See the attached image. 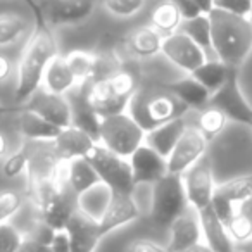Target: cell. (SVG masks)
Returning a JSON list of instances; mask_svg holds the SVG:
<instances>
[{
	"mask_svg": "<svg viewBox=\"0 0 252 252\" xmlns=\"http://www.w3.org/2000/svg\"><path fill=\"white\" fill-rule=\"evenodd\" d=\"M26 2L35 16V25L18 64V80L14 90L16 104H25L33 94L40 90L47 67L59 56L54 28L45 21L38 2L35 0H26Z\"/></svg>",
	"mask_w": 252,
	"mask_h": 252,
	"instance_id": "1",
	"label": "cell"
},
{
	"mask_svg": "<svg viewBox=\"0 0 252 252\" xmlns=\"http://www.w3.org/2000/svg\"><path fill=\"white\" fill-rule=\"evenodd\" d=\"M213 52L216 59L233 69H240L252 52V23L249 18L213 9L209 12Z\"/></svg>",
	"mask_w": 252,
	"mask_h": 252,
	"instance_id": "2",
	"label": "cell"
},
{
	"mask_svg": "<svg viewBox=\"0 0 252 252\" xmlns=\"http://www.w3.org/2000/svg\"><path fill=\"white\" fill-rule=\"evenodd\" d=\"M189 111L190 109L168 88H138L128 105L130 116L144 128L145 133L183 118Z\"/></svg>",
	"mask_w": 252,
	"mask_h": 252,
	"instance_id": "3",
	"label": "cell"
},
{
	"mask_svg": "<svg viewBox=\"0 0 252 252\" xmlns=\"http://www.w3.org/2000/svg\"><path fill=\"white\" fill-rule=\"evenodd\" d=\"M190 207L187 199L182 175L168 173L152 185L151 221L154 226L168 230L176 218H180Z\"/></svg>",
	"mask_w": 252,
	"mask_h": 252,
	"instance_id": "4",
	"label": "cell"
},
{
	"mask_svg": "<svg viewBox=\"0 0 252 252\" xmlns=\"http://www.w3.org/2000/svg\"><path fill=\"white\" fill-rule=\"evenodd\" d=\"M98 144L121 158L130 159V156L145 144V130L128 111L109 116L100 123Z\"/></svg>",
	"mask_w": 252,
	"mask_h": 252,
	"instance_id": "5",
	"label": "cell"
},
{
	"mask_svg": "<svg viewBox=\"0 0 252 252\" xmlns=\"http://www.w3.org/2000/svg\"><path fill=\"white\" fill-rule=\"evenodd\" d=\"M87 159L95 168L102 185L107 187L111 192L133 193L135 183H133L131 166L128 159L107 151L100 144L95 145L94 151L87 156Z\"/></svg>",
	"mask_w": 252,
	"mask_h": 252,
	"instance_id": "6",
	"label": "cell"
},
{
	"mask_svg": "<svg viewBox=\"0 0 252 252\" xmlns=\"http://www.w3.org/2000/svg\"><path fill=\"white\" fill-rule=\"evenodd\" d=\"M183 187L189 204L197 213L211 206L216 190V180H214V169L211 164V159L202 158L197 164H193L190 169H187L182 175Z\"/></svg>",
	"mask_w": 252,
	"mask_h": 252,
	"instance_id": "7",
	"label": "cell"
},
{
	"mask_svg": "<svg viewBox=\"0 0 252 252\" xmlns=\"http://www.w3.org/2000/svg\"><path fill=\"white\" fill-rule=\"evenodd\" d=\"M209 140L202 135L197 126L187 125L185 131L180 137L178 144L175 145L173 152L168 158V171L173 175H183L187 169L207 156Z\"/></svg>",
	"mask_w": 252,
	"mask_h": 252,
	"instance_id": "8",
	"label": "cell"
},
{
	"mask_svg": "<svg viewBox=\"0 0 252 252\" xmlns=\"http://www.w3.org/2000/svg\"><path fill=\"white\" fill-rule=\"evenodd\" d=\"M209 105H214L226 114L228 121H235L238 125H245L252 128V105L244 97L238 85V69L230 74L228 81L211 95Z\"/></svg>",
	"mask_w": 252,
	"mask_h": 252,
	"instance_id": "9",
	"label": "cell"
},
{
	"mask_svg": "<svg viewBox=\"0 0 252 252\" xmlns=\"http://www.w3.org/2000/svg\"><path fill=\"white\" fill-rule=\"evenodd\" d=\"M98 0H42L38 7L52 28L85 23L97 7Z\"/></svg>",
	"mask_w": 252,
	"mask_h": 252,
	"instance_id": "10",
	"label": "cell"
},
{
	"mask_svg": "<svg viewBox=\"0 0 252 252\" xmlns=\"http://www.w3.org/2000/svg\"><path fill=\"white\" fill-rule=\"evenodd\" d=\"M161 54H164L169 63L175 64L178 69L185 71L187 74H192L197 67L209 59V56L180 30L173 35L164 36Z\"/></svg>",
	"mask_w": 252,
	"mask_h": 252,
	"instance_id": "11",
	"label": "cell"
},
{
	"mask_svg": "<svg viewBox=\"0 0 252 252\" xmlns=\"http://www.w3.org/2000/svg\"><path fill=\"white\" fill-rule=\"evenodd\" d=\"M25 111L35 112L40 118L59 126L63 130L69 128L71 123H73L69 98H66V95L50 94L43 88H40L36 94H33L25 102Z\"/></svg>",
	"mask_w": 252,
	"mask_h": 252,
	"instance_id": "12",
	"label": "cell"
},
{
	"mask_svg": "<svg viewBox=\"0 0 252 252\" xmlns=\"http://www.w3.org/2000/svg\"><path fill=\"white\" fill-rule=\"evenodd\" d=\"M64 230L69 237L71 252H95L104 238L98 220L81 207L74 211Z\"/></svg>",
	"mask_w": 252,
	"mask_h": 252,
	"instance_id": "13",
	"label": "cell"
},
{
	"mask_svg": "<svg viewBox=\"0 0 252 252\" xmlns=\"http://www.w3.org/2000/svg\"><path fill=\"white\" fill-rule=\"evenodd\" d=\"M138 218H140V209L135 202L133 193L111 192L104 211L98 216V224L102 235L107 237L109 233L119 230L131 221H137Z\"/></svg>",
	"mask_w": 252,
	"mask_h": 252,
	"instance_id": "14",
	"label": "cell"
},
{
	"mask_svg": "<svg viewBox=\"0 0 252 252\" xmlns=\"http://www.w3.org/2000/svg\"><path fill=\"white\" fill-rule=\"evenodd\" d=\"M130 166H131V176H133L135 187L144 185H154L156 182L168 175V159L162 158L161 154L149 147L147 144L140 145L133 154L130 156Z\"/></svg>",
	"mask_w": 252,
	"mask_h": 252,
	"instance_id": "15",
	"label": "cell"
},
{
	"mask_svg": "<svg viewBox=\"0 0 252 252\" xmlns=\"http://www.w3.org/2000/svg\"><path fill=\"white\" fill-rule=\"evenodd\" d=\"M168 231L169 242L166 247L169 252H185L187 249L204 242L199 213L192 207H189L182 216L176 218L171 226L168 228Z\"/></svg>",
	"mask_w": 252,
	"mask_h": 252,
	"instance_id": "16",
	"label": "cell"
},
{
	"mask_svg": "<svg viewBox=\"0 0 252 252\" xmlns=\"http://www.w3.org/2000/svg\"><path fill=\"white\" fill-rule=\"evenodd\" d=\"M97 144L98 142L95 138H92L90 135L85 133L76 126H69V128L61 130L57 138L52 142L54 151L63 162H69L78 158H87Z\"/></svg>",
	"mask_w": 252,
	"mask_h": 252,
	"instance_id": "17",
	"label": "cell"
},
{
	"mask_svg": "<svg viewBox=\"0 0 252 252\" xmlns=\"http://www.w3.org/2000/svg\"><path fill=\"white\" fill-rule=\"evenodd\" d=\"M81 87H83L85 95H87V100L90 102L94 111L97 112L102 119L128 111L130 100L118 97V95L112 92V88L109 87L107 80L90 81V83H83Z\"/></svg>",
	"mask_w": 252,
	"mask_h": 252,
	"instance_id": "18",
	"label": "cell"
},
{
	"mask_svg": "<svg viewBox=\"0 0 252 252\" xmlns=\"http://www.w3.org/2000/svg\"><path fill=\"white\" fill-rule=\"evenodd\" d=\"M199 220L202 226L204 242L214 252H237V245L231 240L226 224L218 218L213 206H207L206 209L199 211Z\"/></svg>",
	"mask_w": 252,
	"mask_h": 252,
	"instance_id": "19",
	"label": "cell"
},
{
	"mask_svg": "<svg viewBox=\"0 0 252 252\" xmlns=\"http://www.w3.org/2000/svg\"><path fill=\"white\" fill-rule=\"evenodd\" d=\"M66 183L69 185V189L76 193L78 199H81V197L87 195L88 192H92V190L97 189L98 185H102L97 171H95V168L92 166V162L88 161L87 158H78L67 162Z\"/></svg>",
	"mask_w": 252,
	"mask_h": 252,
	"instance_id": "20",
	"label": "cell"
},
{
	"mask_svg": "<svg viewBox=\"0 0 252 252\" xmlns=\"http://www.w3.org/2000/svg\"><path fill=\"white\" fill-rule=\"evenodd\" d=\"M78 87H80V90L74 92L69 98L71 114H73V123H71V126H76V128L83 130L85 133H88L92 138H95V140L98 142L102 118L94 111L90 102L87 100L83 87H81V85H78Z\"/></svg>",
	"mask_w": 252,
	"mask_h": 252,
	"instance_id": "21",
	"label": "cell"
},
{
	"mask_svg": "<svg viewBox=\"0 0 252 252\" xmlns=\"http://www.w3.org/2000/svg\"><path fill=\"white\" fill-rule=\"evenodd\" d=\"M166 88H168L176 98H180L189 109L200 111V109L209 105L211 92L207 90L204 85H200L192 74L171 81V83H168Z\"/></svg>",
	"mask_w": 252,
	"mask_h": 252,
	"instance_id": "22",
	"label": "cell"
},
{
	"mask_svg": "<svg viewBox=\"0 0 252 252\" xmlns=\"http://www.w3.org/2000/svg\"><path fill=\"white\" fill-rule=\"evenodd\" d=\"M162 40H164V36L151 25L142 26V28L135 30L133 33H130V36L126 38V49L131 57L149 59V57L158 56L162 50Z\"/></svg>",
	"mask_w": 252,
	"mask_h": 252,
	"instance_id": "23",
	"label": "cell"
},
{
	"mask_svg": "<svg viewBox=\"0 0 252 252\" xmlns=\"http://www.w3.org/2000/svg\"><path fill=\"white\" fill-rule=\"evenodd\" d=\"M185 128L187 123L183 121V118L175 119L171 123H166V125L158 126V128L145 133V144L154 149L158 154H161L162 158L168 159L169 154L173 152V149H175V145L178 144L180 137L185 131Z\"/></svg>",
	"mask_w": 252,
	"mask_h": 252,
	"instance_id": "24",
	"label": "cell"
},
{
	"mask_svg": "<svg viewBox=\"0 0 252 252\" xmlns=\"http://www.w3.org/2000/svg\"><path fill=\"white\" fill-rule=\"evenodd\" d=\"M78 80L76 76L71 71L69 64L66 63L64 56H57L56 59L50 63V66L47 67L45 76H43L42 87L43 90L50 92V94H57V95H66L71 90L78 87Z\"/></svg>",
	"mask_w": 252,
	"mask_h": 252,
	"instance_id": "25",
	"label": "cell"
},
{
	"mask_svg": "<svg viewBox=\"0 0 252 252\" xmlns=\"http://www.w3.org/2000/svg\"><path fill=\"white\" fill-rule=\"evenodd\" d=\"M63 128L40 118L38 114L23 111L19 116V131L25 140L30 142H54Z\"/></svg>",
	"mask_w": 252,
	"mask_h": 252,
	"instance_id": "26",
	"label": "cell"
},
{
	"mask_svg": "<svg viewBox=\"0 0 252 252\" xmlns=\"http://www.w3.org/2000/svg\"><path fill=\"white\" fill-rule=\"evenodd\" d=\"M233 67L226 66L224 63H221L220 59H207L202 66H199L192 73V76L199 81L200 85L207 88L211 92V95L216 94L221 87L228 81L230 74L233 73Z\"/></svg>",
	"mask_w": 252,
	"mask_h": 252,
	"instance_id": "27",
	"label": "cell"
},
{
	"mask_svg": "<svg viewBox=\"0 0 252 252\" xmlns=\"http://www.w3.org/2000/svg\"><path fill=\"white\" fill-rule=\"evenodd\" d=\"M228 233H230L231 240L237 244H244V242L252 238V195L240 202L235 209V214L226 224Z\"/></svg>",
	"mask_w": 252,
	"mask_h": 252,
	"instance_id": "28",
	"label": "cell"
},
{
	"mask_svg": "<svg viewBox=\"0 0 252 252\" xmlns=\"http://www.w3.org/2000/svg\"><path fill=\"white\" fill-rule=\"evenodd\" d=\"M182 14L169 0H164L159 5H156L151 14V26L158 30L162 36L176 33L180 30V26H182Z\"/></svg>",
	"mask_w": 252,
	"mask_h": 252,
	"instance_id": "29",
	"label": "cell"
},
{
	"mask_svg": "<svg viewBox=\"0 0 252 252\" xmlns=\"http://www.w3.org/2000/svg\"><path fill=\"white\" fill-rule=\"evenodd\" d=\"M214 193L230 200L235 206H238V204L244 202L245 199H249L252 195V171L218 183Z\"/></svg>",
	"mask_w": 252,
	"mask_h": 252,
	"instance_id": "30",
	"label": "cell"
},
{
	"mask_svg": "<svg viewBox=\"0 0 252 252\" xmlns=\"http://www.w3.org/2000/svg\"><path fill=\"white\" fill-rule=\"evenodd\" d=\"M32 25L19 14L5 12L0 14V47H11L21 42L30 32Z\"/></svg>",
	"mask_w": 252,
	"mask_h": 252,
	"instance_id": "31",
	"label": "cell"
},
{
	"mask_svg": "<svg viewBox=\"0 0 252 252\" xmlns=\"http://www.w3.org/2000/svg\"><path fill=\"white\" fill-rule=\"evenodd\" d=\"M180 32L193 40L204 52L209 56L213 52V36H211V19L207 14H200L193 19H185L180 26Z\"/></svg>",
	"mask_w": 252,
	"mask_h": 252,
	"instance_id": "32",
	"label": "cell"
},
{
	"mask_svg": "<svg viewBox=\"0 0 252 252\" xmlns=\"http://www.w3.org/2000/svg\"><path fill=\"white\" fill-rule=\"evenodd\" d=\"M228 125V118L223 111H220L214 105H207V107L200 109L199 116H197V128L202 131V135L207 140H214L218 135L224 131Z\"/></svg>",
	"mask_w": 252,
	"mask_h": 252,
	"instance_id": "33",
	"label": "cell"
},
{
	"mask_svg": "<svg viewBox=\"0 0 252 252\" xmlns=\"http://www.w3.org/2000/svg\"><path fill=\"white\" fill-rule=\"evenodd\" d=\"M66 63L69 64L71 71L76 76L78 83L83 85L88 83L94 73V63H95V54L87 52V50H73L67 56H64Z\"/></svg>",
	"mask_w": 252,
	"mask_h": 252,
	"instance_id": "34",
	"label": "cell"
},
{
	"mask_svg": "<svg viewBox=\"0 0 252 252\" xmlns=\"http://www.w3.org/2000/svg\"><path fill=\"white\" fill-rule=\"evenodd\" d=\"M107 83L118 97L126 98V100H131V97H133L138 90V81H137L135 73L125 69V67H121L118 73L112 74L107 80Z\"/></svg>",
	"mask_w": 252,
	"mask_h": 252,
	"instance_id": "35",
	"label": "cell"
},
{
	"mask_svg": "<svg viewBox=\"0 0 252 252\" xmlns=\"http://www.w3.org/2000/svg\"><path fill=\"white\" fill-rule=\"evenodd\" d=\"M102 4L116 18H133L144 9L145 0H102Z\"/></svg>",
	"mask_w": 252,
	"mask_h": 252,
	"instance_id": "36",
	"label": "cell"
},
{
	"mask_svg": "<svg viewBox=\"0 0 252 252\" xmlns=\"http://www.w3.org/2000/svg\"><path fill=\"white\" fill-rule=\"evenodd\" d=\"M30 164V154H28V149L23 147L19 151L12 152L5 158L4 166H2V173H4L7 178H18L19 175L26 173Z\"/></svg>",
	"mask_w": 252,
	"mask_h": 252,
	"instance_id": "37",
	"label": "cell"
},
{
	"mask_svg": "<svg viewBox=\"0 0 252 252\" xmlns=\"http://www.w3.org/2000/svg\"><path fill=\"white\" fill-rule=\"evenodd\" d=\"M23 206V195L16 190L0 192V224L7 223Z\"/></svg>",
	"mask_w": 252,
	"mask_h": 252,
	"instance_id": "38",
	"label": "cell"
},
{
	"mask_svg": "<svg viewBox=\"0 0 252 252\" xmlns=\"http://www.w3.org/2000/svg\"><path fill=\"white\" fill-rule=\"evenodd\" d=\"M25 238L14 224H0V252H18Z\"/></svg>",
	"mask_w": 252,
	"mask_h": 252,
	"instance_id": "39",
	"label": "cell"
},
{
	"mask_svg": "<svg viewBox=\"0 0 252 252\" xmlns=\"http://www.w3.org/2000/svg\"><path fill=\"white\" fill-rule=\"evenodd\" d=\"M214 9L230 12L235 16L249 18L252 11V0H214Z\"/></svg>",
	"mask_w": 252,
	"mask_h": 252,
	"instance_id": "40",
	"label": "cell"
},
{
	"mask_svg": "<svg viewBox=\"0 0 252 252\" xmlns=\"http://www.w3.org/2000/svg\"><path fill=\"white\" fill-rule=\"evenodd\" d=\"M125 252H169L166 245H161L151 238H135L126 245Z\"/></svg>",
	"mask_w": 252,
	"mask_h": 252,
	"instance_id": "41",
	"label": "cell"
},
{
	"mask_svg": "<svg viewBox=\"0 0 252 252\" xmlns=\"http://www.w3.org/2000/svg\"><path fill=\"white\" fill-rule=\"evenodd\" d=\"M169 2L180 11L183 21H185V19H193L202 14V11H200L199 5H197L193 0H169Z\"/></svg>",
	"mask_w": 252,
	"mask_h": 252,
	"instance_id": "42",
	"label": "cell"
},
{
	"mask_svg": "<svg viewBox=\"0 0 252 252\" xmlns=\"http://www.w3.org/2000/svg\"><path fill=\"white\" fill-rule=\"evenodd\" d=\"M49 245H50V249H52V252H71V242H69V237H67L66 230L56 231Z\"/></svg>",
	"mask_w": 252,
	"mask_h": 252,
	"instance_id": "43",
	"label": "cell"
},
{
	"mask_svg": "<svg viewBox=\"0 0 252 252\" xmlns=\"http://www.w3.org/2000/svg\"><path fill=\"white\" fill-rule=\"evenodd\" d=\"M18 252H52V249L49 244H43L33 237H26Z\"/></svg>",
	"mask_w": 252,
	"mask_h": 252,
	"instance_id": "44",
	"label": "cell"
},
{
	"mask_svg": "<svg viewBox=\"0 0 252 252\" xmlns=\"http://www.w3.org/2000/svg\"><path fill=\"white\" fill-rule=\"evenodd\" d=\"M12 71H14L12 61L5 54H0V83H5V81L11 80Z\"/></svg>",
	"mask_w": 252,
	"mask_h": 252,
	"instance_id": "45",
	"label": "cell"
},
{
	"mask_svg": "<svg viewBox=\"0 0 252 252\" xmlns=\"http://www.w3.org/2000/svg\"><path fill=\"white\" fill-rule=\"evenodd\" d=\"M25 111V104H14V105H9L4 104V102H0V118H4L7 114H14V112H23Z\"/></svg>",
	"mask_w": 252,
	"mask_h": 252,
	"instance_id": "46",
	"label": "cell"
},
{
	"mask_svg": "<svg viewBox=\"0 0 252 252\" xmlns=\"http://www.w3.org/2000/svg\"><path fill=\"white\" fill-rule=\"evenodd\" d=\"M9 149H11V145H9L7 135L0 131V159L7 158V156H9Z\"/></svg>",
	"mask_w": 252,
	"mask_h": 252,
	"instance_id": "47",
	"label": "cell"
},
{
	"mask_svg": "<svg viewBox=\"0 0 252 252\" xmlns=\"http://www.w3.org/2000/svg\"><path fill=\"white\" fill-rule=\"evenodd\" d=\"M193 2L199 5L202 14H209V12L214 9V0H193Z\"/></svg>",
	"mask_w": 252,
	"mask_h": 252,
	"instance_id": "48",
	"label": "cell"
},
{
	"mask_svg": "<svg viewBox=\"0 0 252 252\" xmlns=\"http://www.w3.org/2000/svg\"><path fill=\"white\" fill-rule=\"evenodd\" d=\"M185 252H214V251L206 244V242H200V244H197V245H193V247L187 249Z\"/></svg>",
	"mask_w": 252,
	"mask_h": 252,
	"instance_id": "49",
	"label": "cell"
},
{
	"mask_svg": "<svg viewBox=\"0 0 252 252\" xmlns=\"http://www.w3.org/2000/svg\"><path fill=\"white\" fill-rule=\"evenodd\" d=\"M237 252H252V238L244 244H237Z\"/></svg>",
	"mask_w": 252,
	"mask_h": 252,
	"instance_id": "50",
	"label": "cell"
},
{
	"mask_svg": "<svg viewBox=\"0 0 252 252\" xmlns=\"http://www.w3.org/2000/svg\"><path fill=\"white\" fill-rule=\"evenodd\" d=\"M249 21L252 23V11H251V14H249Z\"/></svg>",
	"mask_w": 252,
	"mask_h": 252,
	"instance_id": "51",
	"label": "cell"
}]
</instances>
